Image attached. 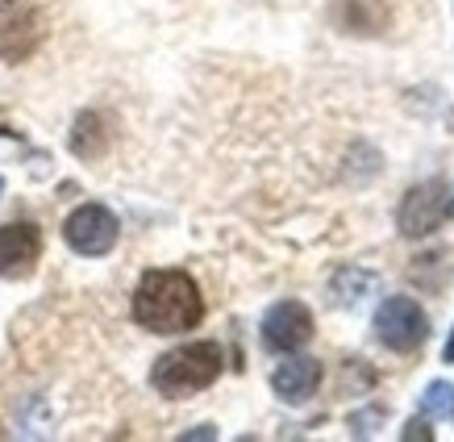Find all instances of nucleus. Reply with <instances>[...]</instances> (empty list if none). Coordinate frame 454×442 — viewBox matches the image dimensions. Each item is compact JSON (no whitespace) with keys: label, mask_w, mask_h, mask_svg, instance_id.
<instances>
[{"label":"nucleus","mask_w":454,"mask_h":442,"mask_svg":"<svg viewBox=\"0 0 454 442\" xmlns=\"http://www.w3.org/2000/svg\"><path fill=\"white\" fill-rule=\"evenodd\" d=\"M450 213H454L450 184L426 180L404 193V201H400V209H396V230L404 238H426V234H434V230H442Z\"/></svg>","instance_id":"nucleus-3"},{"label":"nucleus","mask_w":454,"mask_h":442,"mask_svg":"<svg viewBox=\"0 0 454 442\" xmlns=\"http://www.w3.org/2000/svg\"><path fill=\"white\" fill-rule=\"evenodd\" d=\"M42 259V230L34 221L0 225V280H26Z\"/></svg>","instance_id":"nucleus-7"},{"label":"nucleus","mask_w":454,"mask_h":442,"mask_svg":"<svg viewBox=\"0 0 454 442\" xmlns=\"http://www.w3.org/2000/svg\"><path fill=\"white\" fill-rule=\"evenodd\" d=\"M313 338V313L301 301H279L262 313V346L276 355H292Z\"/></svg>","instance_id":"nucleus-6"},{"label":"nucleus","mask_w":454,"mask_h":442,"mask_svg":"<svg viewBox=\"0 0 454 442\" xmlns=\"http://www.w3.org/2000/svg\"><path fill=\"white\" fill-rule=\"evenodd\" d=\"M363 288H372V276H367V272H338L330 292L338 304H358L363 301Z\"/></svg>","instance_id":"nucleus-11"},{"label":"nucleus","mask_w":454,"mask_h":442,"mask_svg":"<svg viewBox=\"0 0 454 442\" xmlns=\"http://www.w3.org/2000/svg\"><path fill=\"white\" fill-rule=\"evenodd\" d=\"M67 142H71V151L80 154V159H100V154H105V146H109L105 117H100V113H80Z\"/></svg>","instance_id":"nucleus-10"},{"label":"nucleus","mask_w":454,"mask_h":442,"mask_svg":"<svg viewBox=\"0 0 454 442\" xmlns=\"http://www.w3.org/2000/svg\"><path fill=\"white\" fill-rule=\"evenodd\" d=\"M221 367H225V355H221L217 343H208V338L205 343H184L154 359L151 384L154 392H163L171 401H184V397H192V392L213 384L221 375Z\"/></svg>","instance_id":"nucleus-2"},{"label":"nucleus","mask_w":454,"mask_h":442,"mask_svg":"<svg viewBox=\"0 0 454 442\" xmlns=\"http://www.w3.org/2000/svg\"><path fill=\"white\" fill-rule=\"evenodd\" d=\"M454 405V388L446 384V380H434V384L426 388V397H421V414L426 417H446Z\"/></svg>","instance_id":"nucleus-12"},{"label":"nucleus","mask_w":454,"mask_h":442,"mask_svg":"<svg viewBox=\"0 0 454 442\" xmlns=\"http://www.w3.org/2000/svg\"><path fill=\"white\" fill-rule=\"evenodd\" d=\"M42 29H38V13H17L13 21L0 26V55L4 59H26L38 46Z\"/></svg>","instance_id":"nucleus-9"},{"label":"nucleus","mask_w":454,"mask_h":442,"mask_svg":"<svg viewBox=\"0 0 454 442\" xmlns=\"http://www.w3.org/2000/svg\"><path fill=\"white\" fill-rule=\"evenodd\" d=\"M321 384V363L309 359V355H296V359H284L271 372V388H276L279 401L288 405H304Z\"/></svg>","instance_id":"nucleus-8"},{"label":"nucleus","mask_w":454,"mask_h":442,"mask_svg":"<svg viewBox=\"0 0 454 442\" xmlns=\"http://www.w3.org/2000/svg\"><path fill=\"white\" fill-rule=\"evenodd\" d=\"M375 338H380L387 351H396V355L421 351L429 338L426 309H421L413 296H387V301L375 309Z\"/></svg>","instance_id":"nucleus-4"},{"label":"nucleus","mask_w":454,"mask_h":442,"mask_svg":"<svg viewBox=\"0 0 454 442\" xmlns=\"http://www.w3.org/2000/svg\"><path fill=\"white\" fill-rule=\"evenodd\" d=\"M0 193H4V180H0Z\"/></svg>","instance_id":"nucleus-15"},{"label":"nucleus","mask_w":454,"mask_h":442,"mask_svg":"<svg viewBox=\"0 0 454 442\" xmlns=\"http://www.w3.org/2000/svg\"><path fill=\"white\" fill-rule=\"evenodd\" d=\"M117 234H121V221L105 205H80L63 221V242H67L75 255H83V259L109 255V250L117 247Z\"/></svg>","instance_id":"nucleus-5"},{"label":"nucleus","mask_w":454,"mask_h":442,"mask_svg":"<svg viewBox=\"0 0 454 442\" xmlns=\"http://www.w3.org/2000/svg\"><path fill=\"white\" fill-rule=\"evenodd\" d=\"M400 438H404V442H413V438L429 442V438H434V430H429V422H426V417H421V422H417V417H413V422H404V430H400Z\"/></svg>","instance_id":"nucleus-13"},{"label":"nucleus","mask_w":454,"mask_h":442,"mask_svg":"<svg viewBox=\"0 0 454 442\" xmlns=\"http://www.w3.org/2000/svg\"><path fill=\"white\" fill-rule=\"evenodd\" d=\"M450 409H454V405H450Z\"/></svg>","instance_id":"nucleus-16"},{"label":"nucleus","mask_w":454,"mask_h":442,"mask_svg":"<svg viewBox=\"0 0 454 442\" xmlns=\"http://www.w3.org/2000/svg\"><path fill=\"white\" fill-rule=\"evenodd\" d=\"M205 318V296L188 272H146L134 292V321L151 334H184L196 330Z\"/></svg>","instance_id":"nucleus-1"},{"label":"nucleus","mask_w":454,"mask_h":442,"mask_svg":"<svg viewBox=\"0 0 454 442\" xmlns=\"http://www.w3.org/2000/svg\"><path fill=\"white\" fill-rule=\"evenodd\" d=\"M442 359L454 363V330H450V338H446V346H442Z\"/></svg>","instance_id":"nucleus-14"}]
</instances>
